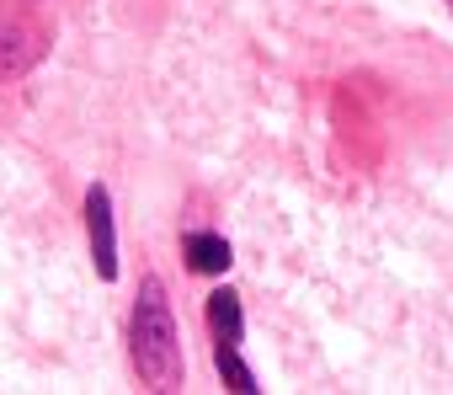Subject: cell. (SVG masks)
<instances>
[{
    "label": "cell",
    "mask_w": 453,
    "mask_h": 395,
    "mask_svg": "<svg viewBox=\"0 0 453 395\" xmlns=\"http://www.w3.org/2000/svg\"><path fill=\"white\" fill-rule=\"evenodd\" d=\"M134 368L150 390H181L187 384V363H181V342H176V321H171V299L160 278L139 283V305H134Z\"/></svg>",
    "instance_id": "6da1fadb"
},
{
    "label": "cell",
    "mask_w": 453,
    "mask_h": 395,
    "mask_svg": "<svg viewBox=\"0 0 453 395\" xmlns=\"http://www.w3.org/2000/svg\"><path fill=\"white\" fill-rule=\"evenodd\" d=\"M208 331H213V368L219 379L230 384L235 395H257V374L246 368L241 358V342H246V310H241V294L235 289H213L208 294Z\"/></svg>",
    "instance_id": "7a4b0ae2"
},
{
    "label": "cell",
    "mask_w": 453,
    "mask_h": 395,
    "mask_svg": "<svg viewBox=\"0 0 453 395\" xmlns=\"http://www.w3.org/2000/svg\"><path fill=\"white\" fill-rule=\"evenodd\" d=\"M86 230H91V262H96V278L112 283L118 278V230H112V192L96 182L86 192Z\"/></svg>",
    "instance_id": "3957f363"
},
{
    "label": "cell",
    "mask_w": 453,
    "mask_h": 395,
    "mask_svg": "<svg viewBox=\"0 0 453 395\" xmlns=\"http://www.w3.org/2000/svg\"><path fill=\"white\" fill-rule=\"evenodd\" d=\"M181 257H187V267L192 273H230V262H235V252H230V241L224 236H213V230H192V236H181Z\"/></svg>",
    "instance_id": "277c9868"
},
{
    "label": "cell",
    "mask_w": 453,
    "mask_h": 395,
    "mask_svg": "<svg viewBox=\"0 0 453 395\" xmlns=\"http://www.w3.org/2000/svg\"><path fill=\"white\" fill-rule=\"evenodd\" d=\"M448 12H453V0H448Z\"/></svg>",
    "instance_id": "5b68a950"
}]
</instances>
